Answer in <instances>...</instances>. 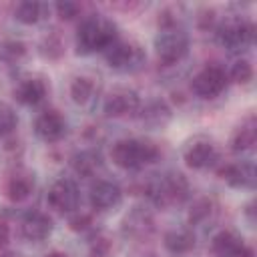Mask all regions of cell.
<instances>
[{
    "label": "cell",
    "mask_w": 257,
    "mask_h": 257,
    "mask_svg": "<svg viewBox=\"0 0 257 257\" xmlns=\"http://www.w3.org/2000/svg\"><path fill=\"white\" fill-rule=\"evenodd\" d=\"M116 40V26L98 14L86 16L76 30V52L92 54L98 50H106Z\"/></svg>",
    "instance_id": "obj_1"
},
{
    "label": "cell",
    "mask_w": 257,
    "mask_h": 257,
    "mask_svg": "<svg viewBox=\"0 0 257 257\" xmlns=\"http://www.w3.org/2000/svg\"><path fill=\"white\" fill-rule=\"evenodd\" d=\"M159 147L143 139H120L110 149V159L116 167L133 171L159 159Z\"/></svg>",
    "instance_id": "obj_2"
},
{
    "label": "cell",
    "mask_w": 257,
    "mask_h": 257,
    "mask_svg": "<svg viewBox=\"0 0 257 257\" xmlns=\"http://www.w3.org/2000/svg\"><path fill=\"white\" fill-rule=\"evenodd\" d=\"M147 193L157 207L167 209L173 205H181L189 197V183L181 173H167L155 177L149 183Z\"/></svg>",
    "instance_id": "obj_3"
},
{
    "label": "cell",
    "mask_w": 257,
    "mask_h": 257,
    "mask_svg": "<svg viewBox=\"0 0 257 257\" xmlns=\"http://www.w3.org/2000/svg\"><path fill=\"white\" fill-rule=\"evenodd\" d=\"M153 48L161 62L175 64V62L183 60L189 52V34L175 22L161 26V30L157 32V36L153 40Z\"/></svg>",
    "instance_id": "obj_4"
},
{
    "label": "cell",
    "mask_w": 257,
    "mask_h": 257,
    "mask_svg": "<svg viewBox=\"0 0 257 257\" xmlns=\"http://www.w3.org/2000/svg\"><path fill=\"white\" fill-rule=\"evenodd\" d=\"M253 36H255V28L251 22H245V20L229 18L217 26L219 44L231 52H239V50H245L247 46H251Z\"/></svg>",
    "instance_id": "obj_5"
},
{
    "label": "cell",
    "mask_w": 257,
    "mask_h": 257,
    "mask_svg": "<svg viewBox=\"0 0 257 257\" xmlns=\"http://www.w3.org/2000/svg\"><path fill=\"white\" fill-rule=\"evenodd\" d=\"M104 58H106V64L114 70H120V72H131V70H137L145 64V52L139 44L135 42H124V40H114L106 50H104Z\"/></svg>",
    "instance_id": "obj_6"
},
{
    "label": "cell",
    "mask_w": 257,
    "mask_h": 257,
    "mask_svg": "<svg viewBox=\"0 0 257 257\" xmlns=\"http://www.w3.org/2000/svg\"><path fill=\"white\" fill-rule=\"evenodd\" d=\"M227 86V74L221 66H205L199 70L191 80V90L199 98H215L219 96Z\"/></svg>",
    "instance_id": "obj_7"
},
{
    "label": "cell",
    "mask_w": 257,
    "mask_h": 257,
    "mask_svg": "<svg viewBox=\"0 0 257 257\" xmlns=\"http://www.w3.org/2000/svg\"><path fill=\"white\" fill-rule=\"evenodd\" d=\"M46 199H48V205L52 209H56L58 213H72L74 209H78L80 193H78V187L72 179L62 177V179L52 183Z\"/></svg>",
    "instance_id": "obj_8"
},
{
    "label": "cell",
    "mask_w": 257,
    "mask_h": 257,
    "mask_svg": "<svg viewBox=\"0 0 257 257\" xmlns=\"http://www.w3.org/2000/svg\"><path fill=\"white\" fill-rule=\"evenodd\" d=\"M141 108V98L135 90L131 88H116L112 90L102 104V110L108 118H122V116H131L137 114Z\"/></svg>",
    "instance_id": "obj_9"
},
{
    "label": "cell",
    "mask_w": 257,
    "mask_h": 257,
    "mask_svg": "<svg viewBox=\"0 0 257 257\" xmlns=\"http://www.w3.org/2000/svg\"><path fill=\"white\" fill-rule=\"evenodd\" d=\"M34 133L44 143H56L66 135V120L58 110L48 108V110H44L36 116Z\"/></svg>",
    "instance_id": "obj_10"
},
{
    "label": "cell",
    "mask_w": 257,
    "mask_h": 257,
    "mask_svg": "<svg viewBox=\"0 0 257 257\" xmlns=\"http://www.w3.org/2000/svg\"><path fill=\"white\" fill-rule=\"evenodd\" d=\"M88 201H90L92 209L108 211V209H114L122 201V191H120V187L116 183L100 179V181L92 183V187L88 191Z\"/></svg>",
    "instance_id": "obj_11"
},
{
    "label": "cell",
    "mask_w": 257,
    "mask_h": 257,
    "mask_svg": "<svg viewBox=\"0 0 257 257\" xmlns=\"http://www.w3.org/2000/svg\"><path fill=\"white\" fill-rule=\"evenodd\" d=\"M52 233V219L42 211H28L20 221V235L30 243H40Z\"/></svg>",
    "instance_id": "obj_12"
},
{
    "label": "cell",
    "mask_w": 257,
    "mask_h": 257,
    "mask_svg": "<svg viewBox=\"0 0 257 257\" xmlns=\"http://www.w3.org/2000/svg\"><path fill=\"white\" fill-rule=\"evenodd\" d=\"M215 159H217V151H215V145L209 141H195L183 153L185 165L189 169H195V171L211 167L215 163Z\"/></svg>",
    "instance_id": "obj_13"
},
{
    "label": "cell",
    "mask_w": 257,
    "mask_h": 257,
    "mask_svg": "<svg viewBox=\"0 0 257 257\" xmlns=\"http://www.w3.org/2000/svg\"><path fill=\"white\" fill-rule=\"evenodd\" d=\"M221 179L235 189H253L255 187V167L251 163H229L219 171Z\"/></svg>",
    "instance_id": "obj_14"
},
{
    "label": "cell",
    "mask_w": 257,
    "mask_h": 257,
    "mask_svg": "<svg viewBox=\"0 0 257 257\" xmlns=\"http://www.w3.org/2000/svg\"><path fill=\"white\" fill-rule=\"evenodd\" d=\"M153 225H155L153 215L143 207H135L122 221V233L133 239H145L151 235Z\"/></svg>",
    "instance_id": "obj_15"
},
{
    "label": "cell",
    "mask_w": 257,
    "mask_h": 257,
    "mask_svg": "<svg viewBox=\"0 0 257 257\" xmlns=\"http://www.w3.org/2000/svg\"><path fill=\"white\" fill-rule=\"evenodd\" d=\"M139 118L147 128H161L171 120V108L165 100H149L139 108Z\"/></svg>",
    "instance_id": "obj_16"
},
{
    "label": "cell",
    "mask_w": 257,
    "mask_h": 257,
    "mask_svg": "<svg viewBox=\"0 0 257 257\" xmlns=\"http://www.w3.org/2000/svg\"><path fill=\"white\" fill-rule=\"evenodd\" d=\"M46 96V84L40 78H24L14 88V98L24 106H34Z\"/></svg>",
    "instance_id": "obj_17"
},
{
    "label": "cell",
    "mask_w": 257,
    "mask_h": 257,
    "mask_svg": "<svg viewBox=\"0 0 257 257\" xmlns=\"http://www.w3.org/2000/svg\"><path fill=\"white\" fill-rule=\"evenodd\" d=\"M163 245L171 255H185L195 247V235L189 229H171L165 233Z\"/></svg>",
    "instance_id": "obj_18"
},
{
    "label": "cell",
    "mask_w": 257,
    "mask_h": 257,
    "mask_svg": "<svg viewBox=\"0 0 257 257\" xmlns=\"http://www.w3.org/2000/svg\"><path fill=\"white\" fill-rule=\"evenodd\" d=\"M255 141H257V124H255V118L249 116L231 135V151L233 153H245V151L253 149Z\"/></svg>",
    "instance_id": "obj_19"
},
{
    "label": "cell",
    "mask_w": 257,
    "mask_h": 257,
    "mask_svg": "<svg viewBox=\"0 0 257 257\" xmlns=\"http://www.w3.org/2000/svg\"><path fill=\"white\" fill-rule=\"evenodd\" d=\"M70 163H72V169H74L76 175H80V177H92L100 169L102 159H100V155L96 151H80V153H76L72 157Z\"/></svg>",
    "instance_id": "obj_20"
},
{
    "label": "cell",
    "mask_w": 257,
    "mask_h": 257,
    "mask_svg": "<svg viewBox=\"0 0 257 257\" xmlns=\"http://www.w3.org/2000/svg\"><path fill=\"white\" fill-rule=\"evenodd\" d=\"M243 245V239L233 231H219L211 241V251L215 257H229L233 251H237Z\"/></svg>",
    "instance_id": "obj_21"
},
{
    "label": "cell",
    "mask_w": 257,
    "mask_h": 257,
    "mask_svg": "<svg viewBox=\"0 0 257 257\" xmlns=\"http://www.w3.org/2000/svg\"><path fill=\"white\" fill-rule=\"evenodd\" d=\"M34 189V179L30 175H14L6 185V197L12 203H20L30 197Z\"/></svg>",
    "instance_id": "obj_22"
},
{
    "label": "cell",
    "mask_w": 257,
    "mask_h": 257,
    "mask_svg": "<svg viewBox=\"0 0 257 257\" xmlns=\"http://www.w3.org/2000/svg\"><path fill=\"white\" fill-rule=\"evenodd\" d=\"M44 4L40 2H32V0H24L14 8V18L22 24H36L42 14H44Z\"/></svg>",
    "instance_id": "obj_23"
},
{
    "label": "cell",
    "mask_w": 257,
    "mask_h": 257,
    "mask_svg": "<svg viewBox=\"0 0 257 257\" xmlns=\"http://www.w3.org/2000/svg\"><path fill=\"white\" fill-rule=\"evenodd\" d=\"M92 94H94V84L90 78L86 76H78L72 80L70 84V96L76 104H86L92 100Z\"/></svg>",
    "instance_id": "obj_24"
},
{
    "label": "cell",
    "mask_w": 257,
    "mask_h": 257,
    "mask_svg": "<svg viewBox=\"0 0 257 257\" xmlns=\"http://www.w3.org/2000/svg\"><path fill=\"white\" fill-rule=\"evenodd\" d=\"M18 126V116L16 110L8 102H0V139L12 135Z\"/></svg>",
    "instance_id": "obj_25"
},
{
    "label": "cell",
    "mask_w": 257,
    "mask_h": 257,
    "mask_svg": "<svg viewBox=\"0 0 257 257\" xmlns=\"http://www.w3.org/2000/svg\"><path fill=\"white\" fill-rule=\"evenodd\" d=\"M62 52H64V48H62V40H60V36H56V34H48V36L42 38V42H40V54H42L44 58H48V60H56V58L62 56Z\"/></svg>",
    "instance_id": "obj_26"
},
{
    "label": "cell",
    "mask_w": 257,
    "mask_h": 257,
    "mask_svg": "<svg viewBox=\"0 0 257 257\" xmlns=\"http://www.w3.org/2000/svg\"><path fill=\"white\" fill-rule=\"evenodd\" d=\"M24 54H26V46H24V42H20V40H6V42L2 44V48H0V58H2L4 62H8V64L18 62Z\"/></svg>",
    "instance_id": "obj_27"
},
{
    "label": "cell",
    "mask_w": 257,
    "mask_h": 257,
    "mask_svg": "<svg viewBox=\"0 0 257 257\" xmlns=\"http://www.w3.org/2000/svg\"><path fill=\"white\" fill-rule=\"evenodd\" d=\"M231 78L239 84H247L251 78H253V64L245 58L237 60L233 66H231Z\"/></svg>",
    "instance_id": "obj_28"
},
{
    "label": "cell",
    "mask_w": 257,
    "mask_h": 257,
    "mask_svg": "<svg viewBox=\"0 0 257 257\" xmlns=\"http://www.w3.org/2000/svg\"><path fill=\"white\" fill-rule=\"evenodd\" d=\"M211 211H213V205H211V201L209 199H199V201H195L193 203V207H191V213H189V221H191V225L195 223H203L209 215H211Z\"/></svg>",
    "instance_id": "obj_29"
},
{
    "label": "cell",
    "mask_w": 257,
    "mask_h": 257,
    "mask_svg": "<svg viewBox=\"0 0 257 257\" xmlns=\"http://www.w3.org/2000/svg\"><path fill=\"white\" fill-rule=\"evenodd\" d=\"M54 10H56V14H58L62 20H72L74 16H78L80 4H78V2L64 0V2H56V4H54Z\"/></svg>",
    "instance_id": "obj_30"
},
{
    "label": "cell",
    "mask_w": 257,
    "mask_h": 257,
    "mask_svg": "<svg viewBox=\"0 0 257 257\" xmlns=\"http://www.w3.org/2000/svg\"><path fill=\"white\" fill-rule=\"evenodd\" d=\"M68 225H70L72 231L80 233V231H86V229L92 225V219H90L88 213H74V215L68 219Z\"/></svg>",
    "instance_id": "obj_31"
},
{
    "label": "cell",
    "mask_w": 257,
    "mask_h": 257,
    "mask_svg": "<svg viewBox=\"0 0 257 257\" xmlns=\"http://www.w3.org/2000/svg\"><path fill=\"white\" fill-rule=\"evenodd\" d=\"M8 241H10V229L6 223H0V251L8 245Z\"/></svg>",
    "instance_id": "obj_32"
},
{
    "label": "cell",
    "mask_w": 257,
    "mask_h": 257,
    "mask_svg": "<svg viewBox=\"0 0 257 257\" xmlns=\"http://www.w3.org/2000/svg\"><path fill=\"white\" fill-rule=\"evenodd\" d=\"M229 257H255V253H253V249H251V247H247V245L243 243V245H241L237 251H233Z\"/></svg>",
    "instance_id": "obj_33"
},
{
    "label": "cell",
    "mask_w": 257,
    "mask_h": 257,
    "mask_svg": "<svg viewBox=\"0 0 257 257\" xmlns=\"http://www.w3.org/2000/svg\"><path fill=\"white\" fill-rule=\"evenodd\" d=\"M46 257H66L64 253H60V251H52V253H48Z\"/></svg>",
    "instance_id": "obj_34"
}]
</instances>
